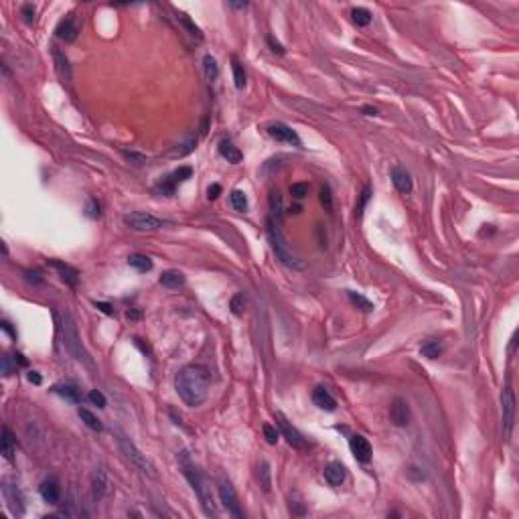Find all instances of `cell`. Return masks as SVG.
Returning a JSON list of instances; mask_svg holds the SVG:
<instances>
[{
    "instance_id": "29",
    "label": "cell",
    "mask_w": 519,
    "mask_h": 519,
    "mask_svg": "<svg viewBox=\"0 0 519 519\" xmlns=\"http://www.w3.org/2000/svg\"><path fill=\"white\" fill-rule=\"evenodd\" d=\"M79 418H81V422L89 428V430H94V432H102V422L96 418V414H92L89 410H85V408H79Z\"/></svg>"
},
{
    "instance_id": "10",
    "label": "cell",
    "mask_w": 519,
    "mask_h": 519,
    "mask_svg": "<svg viewBox=\"0 0 519 519\" xmlns=\"http://www.w3.org/2000/svg\"><path fill=\"white\" fill-rule=\"evenodd\" d=\"M276 424H278V428H280V432H282V436L286 438V442H288L290 446H294V448H306V440L302 438V434L294 428V426H290V422L282 416V414H276Z\"/></svg>"
},
{
    "instance_id": "39",
    "label": "cell",
    "mask_w": 519,
    "mask_h": 519,
    "mask_svg": "<svg viewBox=\"0 0 519 519\" xmlns=\"http://www.w3.org/2000/svg\"><path fill=\"white\" fill-rule=\"evenodd\" d=\"M290 193H292L294 199H304L308 195V185L306 183H294L290 187Z\"/></svg>"
},
{
    "instance_id": "54",
    "label": "cell",
    "mask_w": 519,
    "mask_h": 519,
    "mask_svg": "<svg viewBox=\"0 0 519 519\" xmlns=\"http://www.w3.org/2000/svg\"><path fill=\"white\" fill-rule=\"evenodd\" d=\"M290 507H294V513H296V515H304V513H306V509H304V505H302V503H298V501H294V503H290Z\"/></svg>"
},
{
    "instance_id": "23",
    "label": "cell",
    "mask_w": 519,
    "mask_h": 519,
    "mask_svg": "<svg viewBox=\"0 0 519 519\" xmlns=\"http://www.w3.org/2000/svg\"><path fill=\"white\" fill-rule=\"evenodd\" d=\"M219 154H221L228 163H233V165L241 163V159H243L241 150H239L231 140H221V142H219Z\"/></svg>"
},
{
    "instance_id": "31",
    "label": "cell",
    "mask_w": 519,
    "mask_h": 519,
    "mask_svg": "<svg viewBox=\"0 0 519 519\" xmlns=\"http://www.w3.org/2000/svg\"><path fill=\"white\" fill-rule=\"evenodd\" d=\"M176 20H178V22H180V25H183V27H185V29H187V31H189L193 37H197V39H203V33H201V29H199V27H197V25H195L191 18H189V14H185V12H176Z\"/></svg>"
},
{
    "instance_id": "51",
    "label": "cell",
    "mask_w": 519,
    "mask_h": 519,
    "mask_svg": "<svg viewBox=\"0 0 519 519\" xmlns=\"http://www.w3.org/2000/svg\"><path fill=\"white\" fill-rule=\"evenodd\" d=\"M27 278H29L31 282H37V284H39V282H43V278H41V272H39V270H29V272H27Z\"/></svg>"
},
{
    "instance_id": "55",
    "label": "cell",
    "mask_w": 519,
    "mask_h": 519,
    "mask_svg": "<svg viewBox=\"0 0 519 519\" xmlns=\"http://www.w3.org/2000/svg\"><path fill=\"white\" fill-rule=\"evenodd\" d=\"M361 112H363L365 116H377V110H375V108H371V106H363V108H361Z\"/></svg>"
},
{
    "instance_id": "19",
    "label": "cell",
    "mask_w": 519,
    "mask_h": 519,
    "mask_svg": "<svg viewBox=\"0 0 519 519\" xmlns=\"http://www.w3.org/2000/svg\"><path fill=\"white\" fill-rule=\"evenodd\" d=\"M39 493H41V497H43L47 503H51V505H57L59 499H61V487H59V483L55 479L43 481L41 487H39Z\"/></svg>"
},
{
    "instance_id": "59",
    "label": "cell",
    "mask_w": 519,
    "mask_h": 519,
    "mask_svg": "<svg viewBox=\"0 0 519 519\" xmlns=\"http://www.w3.org/2000/svg\"><path fill=\"white\" fill-rule=\"evenodd\" d=\"M128 319H140V310H128Z\"/></svg>"
},
{
    "instance_id": "35",
    "label": "cell",
    "mask_w": 519,
    "mask_h": 519,
    "mask_svg": "<svg viewBox=\"0 0 519 519\" xmlns=\"http://www.w3.org/2000/svg\"><path fill=\"white\" fill-rule=\"evenodd\" d=\"M230 203L235 211H245V209H247V197H245V193H243V191H239V189L231 191Z\"/></svg>"
},
{
    "instance_id": "57",
    "label": "cell",
    "mask_w": 519,
    "mask_h": 519,
    "mask_svg": "<svg viewBox=\"0 0 519 519\" xmlns=\"http://www.w3.org/2000/svg\"><path fill=\"white\" fill-rule=\"evenodd\" d=\"M14 363H18V365H22V367H27V359L20 355V353H14Z\"/></svg>"
},
{
    "instance_id": "8",
    "label": "cell",
    "mask_w": 519,
    "mask_h": 519,
    "mask_svg": "<svg viewBox=\"0 0 519 519\" xmlns=\"http://www.w3.org/2000/svg\"><path fill=\"white\" fill-rule=\"evenodd\" d=\"M501 412H503V436L507 440L511 436L513 422H515V396H513V388L509 381L501 394Z\"/></svg>"
},
{
    "instance_id": "49",
    "label": "cell",
    "mask_w": 519,
    "mask_h": 519,
    "mask_svg": "<svg viewBox=\"0 0 519 519\" xmlns=\"http://www.w3.org/2000/svg\"><path fill=\"white\" fill-rule=\"evenodd\" d=\"M219 193H221V185L213 183V185L207 189V199H209V201H213V199H217V197H219Z\"/></svg>"
},
{
    "instance_id": "41",
    "label": "cell",
    "mask_w": 519,
    "mask_h": 519,
    "mask_svg": "<svg viewBox=\"0 0 519 519\" xmlns=\"http://www.w3.org/2000/svg\"><path fill=\"white\" fill-rule=\"evenodd\" d=\"M264 438L268 440V444H276L278 442V430H276V426H272V424H264Z\"/></svg>"
},
{
    "instance_id": "1",
    "label": "cell",
    "mask_w": 519,
    "mask_h": 519,
    "mask_svg": "<svg viewBox=\"0 0 519 519\" xmlns=\"http://www.w3.org/2000/svg\"><path fill=\"white\" fill-rule=\"evenodd\" d=\"M174 390L178 398L191 408H197L207 400L209 394V373L201 365H187L174 377Z\"/></svg>"
},
{
    "instance_id": "15",
    "label": "cell",
    "mask_w": 519,
    "mask_h": 519,
    "mask_svg": "<svg viewBox=\"0 0 519 519\" xmlns=\"http://www.w3.org/2000/svg\"><path fill=\"white\" fill-rule=\"evenodd\" d=\"M390 420L396 424V426H405L408 420H410V410H408V404H405L402 398H396L392 405H390Z\"/></svg>"
},
{
    "instance_id": "3",
    "label": "cell",
    "mask_w": 519,
    "mask_h": 519,
    "mask_svg": "<svg viewBox=\"0 0 519 519\" xmlns=\"http://www.w3.org/2000/svg\"><path fill=\"white\" fill-rule=\"evenodd\" d=\"M61 329H63V345L65 349L77 359V361H81L85 367H89V369H94L96 365H94V359L89 357V353L83 349L81 345V339H79V333H77V327H75V323L71 321V317L69 314H65L63 317V325H61Z\"/></svg>"
},
{
    "instance_id": "60",
    "label": "cell",
    "mask_w": 519,
    "mask_h": 519,
    "mask_svg": "<svg viewBox=\"0 0 519 519\" xmlns=\"http://www.w3.org/2000/svg\"><path fill=\"white\" fill-rule=\"evenodd\" d=\"M169 414H171V416H173V418H174V424H178V426L183 424V422H180V416H176V414H174L173 410H169Z\"/></svg>"
},
{
    "instance_id": "21",
    "label": "cell",
    "mask_w": 519,
    "mask_h": 519,
    "mask_svg": "<svg viewBox=\"0 0 519 519\" xmlns=\"http://www.w3.org/2000/svg\"><path fill=\"white\" fill-rule=\"evenodd\" d=\"M53 392L59 394L61 398H65L71 404H81V390L75 383H57L53 388Z\"/></svg>"
},
{
    "instance_id": "44",
    "label": "cell",
    "mask_w": 519,
    "mask_h": 519,
    "mask_svg": "<svg viewBox=\"0 0 519 519\" xmlns=\"http://www.w3.org/2000/svg\"><path fill=\"white\" fill-rule=\"evenodd\" d=\"M100 203L96 201V199H89L87 201V217H92V219H98L100 217Z\"/></svg>"
},
{
    "instance_id": "42",
    "label": "cell",
    "mask_w": 519,
    "mask_h": 519,
    "mask_svg": "<svg viewBox=\"0 0 519 519\" xmlns=\"http://www.w3.org/2000/svg\"><path fill=\"white\" fill-rule=\"evenodd\" d=\"M369 195H371V189L365 187L363 193H361V199H359V203H357V207H355V213H357V215L363 213V209H365V205H367V201H369Z\"/></svg>"
},
{
    "instance_id": "26",
    "label": "cell",
    "mask_w": 519,
    "mask_h": 519,
    "mask_svg": "<svg viewBox=\"0 0 519 519\" xmlns=\"http://www.w3.org/2000/svg\"><path fill=\"white\" fill-rule=\"evenodd\" d=\"M14 453H16V438L8 428H2V455H4V459L10 461L14 457Z\"/></svg>"
},
{
    "instance_id": "34",
    "label": "cell",
    "mask_w": 519,
    "mask_h": 519,
    "mask_svg": "<svg viewBox=\"0 0 519 519\" xmlns=\"http://www.w3.org/2000/svg\"><path fill=\"white\" fill-rule=\"evenodd\" d=\"M231 67H233L235 87H237V89H243V87H245V71H243V65L237 61V57H231Z\"/></svg>"
},
{
    "instance_id": "11",
    "label": "cell",
    "mask_w": 519,
    "mask_h": 519,
    "mask_svg": "<svg viewBox=\"0 0 519 519\" xmlns=\"http://www.w3.org/2000/svg\"><path fill=\"white\" fill-rule=\"evenodd\" d=\"M55 35H57L59 39L67 41V43H73L77 39V35H79V22H77V18L73 14H67L65 18H61L57 29H55Z\"/></svg>"
},
{
    "instance_id": "33",
    "label": "cell",
    "mask_w": 519,
    "mask_h": 519,
    "mask_svg": "<svg viewBox=\"0 0 519 519\" xmlns=\"http://www.w3.org/2000/svg\"><path fill=\"white\" fill-rule=\"evenodd\" d=\"M203 69H205V77H207L209 81H215V79H217V75H219V65H217L215 57L205 55V59H203Z\"/></svg>"
},
{
    "instance_id": "27",
    "label": "cell",
    "mask_w": 519,
    "mask_h": 519,
    "mask_svg": "<svg viewBox=\"0 0 519 519\" xmlns=\"http://www.w3.org/2000/svg\"><path fill=\"white\" fill-rule=\"evenodd\" d=\"M258 481H260V487L266 493L272 489V470H270V464L266 461H262L260 466H258Z\"/></svg>"
},
{
    "instance_id": "14",
    "label": "cell",
    "mask_w": 519,
    "mask_h": 519,
    "mask_svg": "<svg viewBox=\"0 0 519 519\" xmlns=\"http://www.w3.org/2000/svg\"><path fill=\"white\" fill-rule=\"evenodd\" d=\"M312 402H314V405H319L321 410H325V412H335V410H337V400H335V398L329 394V390L323 388V386L314 388V392H312Z\"/></svg>"
},
{
    "instance_id": "45",
    "label": "cell",
    "mask_w": 519,
    "mask_h": 519,
    "mask_svg": "<svg viewBox=\"0 0 519 519\" xmlns=\"http://www.w3.org/2000/svg\"><path fill=\"white\" fill-rule=\"evenodd\" d=\"M231 310H233V314H241L243 312V296L241 294H235L231 298Z\"/></svg>"
},
{
    "instance_id": "2",
    "label": "cell",
    "mask_w": 519,
    "mask_h": 519,
    "mask_svg": "<svg viewBox=\"0 0 519 519\" xmlns=\"http://www.w3.org/2000/svg\"><path fill=\"white\" fill-rule=\"evenodd\" d=\"M178 466L183 468L185 479L189 481V485L193 487L195 495L199 497V503H201L205 515H215V513H217V507H215V501H213V495H211V487H209L207 479L203 477V472H201L199 466L193 462L191 455H189L187 450H180V455H178Z\"/></svg>"
},
{
    "instance_id": "47",
    "label": "cell",
    "mask_w": 519,
    "mask_h": 519,
    "mask_svg": "<svg viewBox=\"0 0 519 519\" xmlns=\"http://www.w3.org/2000/svg\"><path fill=\"white\" fill-rule=\"evenodd\" d=\"M14 371H16V365H10V357L4 355V357H2V373H4V375H10V373H14Z\"/></svg>"
},
{
    "instance_id": "37",
    "label": "cell",
    "mask_w": 519,
    "mask_h": 519,
    "mask_svg": "<svg viewBox=\"0 0 519 519\" xmlns=\"http://www.w3.org/2000/svg\"><path fill=\"white\" fill-rule=\"evenodd\" d=\"M420 353H422L424 357H428V359H436V357H440V355H442V347L438 345L436 341H428V343H424V345H422Z\"/></svg>"
},
{
    "instance_id": "58",
    "label": "cell",
    "mask_w": 519,
    "mask_h": 519,
    "mask_svg": "<svg viewBox=\"0 0 519 519\" xmlns=\"http://www.w3.org/2000/svg\"><path fill=\"white\" fill-rule=\"evenodd\" d=\"M231 8H245L247 6V2H230Z\"/></svg>"
},
{
    "instance_id": "40",
    "label": "cell",
    "mask_w": 519,
    "mask_h": 519,
    "mask_svg": "<svg viewBox=\"0 0 519 519\" xmlns=\"http://www.w3.org/2000/svg\"><path fill=\"white\" fill-rule=\"evenodd\" d=\"M321 203H323V207H325L327 211L333 209V195H331V187H329V185H325V187L321 189Z\"/></svg>"
},
{
    "instance_id": "56",
    "label": "cell",
    "mask_w": 519,
    "mask_h": 519,
    "mask_svg": "<svg viewBox=\"0 0 519 519\" xmlns=\"http://www.w3.org/2000/svg\"><path fill=\"white\" fill-rule=\"evenodd\" d=\"M2 329H4V331L10 335V337H16V333L10 329V323H8V321H2Z\"/></svg>"
},
{
    "instance_id": "43",
    "label": "cell",
    "mask_w": 519,
    "mask_h": 519,
    "mask_svg": "<svg viewBox=\"0 0 519 519\" xmlns=\"http://www.w3.org/2000/svg\"><path fill=\"white\" fill-rule=\"evenodd\" d=\"M89 402L94 405H98V408H106V398H104V394L98 392V390H92V392H89Z\"/></svg>"
},
{
    "instance_id": "17",
    "label": "cell",
    "mask_w": 519,
    "mask_h": 519,
    "mask_svg": "<svg viewBox=\"0 0 519 519\" xmlns=\"http://www.w3.org/2000/svg\"><path fill=\"white\" fill-rule=\"evenodd\" d=\"M92 489H94V499H102L108 491V472L104 466H98L92 475Z\"/></svg>"
},
{
    "instance_id": "7",
    "label": "cell",
    "mask_w": 519,
    "mask_h": 519,
    "mask_svg": "<svg viewBox=\"0 0 519 519\" xmlns=\"http://www.w3.org/2000/svg\"><path fill=\"white\" fill-rule=\"evenodd\" d=\"M217 491H219V499H221L223 507L230 511L233 517H235V519H243V517H245V513H243V509H241V505H239L237 493H235V489L231 487L230 479H225V477H219V479H217Z\"/></svg>"
},
{
    "instance_id": "22",
    "label": "cell",
    "mask_w": 519,
    "mask_h": 519,
    "mask_svg": "<svg viewBox=\"0 0 519 519\" xmlns=\"http://www.w3.org/2000/svg\"><path fill=\"white\" fill-rule=\"evenodd\" d=\"M325 479L333 485V487H337V485H341L343 481H345V466L341 464V462H329L327 466H325Z\"/></svg>"
},
{
    "instance_id": "53",
    "label": "cell",
    "mask_w": 519,
    "mask_h": 519,
    "mask_svg": "<svg viewBox=\"0 0 519 519\" xmlns=\"http://www.w3.org/2000/svg\"><path fill=\"white\" fill-rule=\"evenodd\" d=\"M29 381H31V383H35V386H41V381H43V379H41V375H39L37 371H29Z\"/></svg>"
},
{
    "instance_id": "24",
    "label": "cell",
    "mask_w": 519,
    "mask_h": 519,
    "mask_svg": "<svg viewBox=\"0 0 519 519\" xmlns=\"http://www.w3.org/2000/svg\"><path fill=\"white\" fill-rule=\"evenodd\" d=\"M161 284L165 286V288H180L183 284H185V274L183 272H178V270H167V272H163L161 274Z\"/></svg>"
},
{
    "instance_id": "16",
    "label": "cell",
    "mask_w": 519,
    "mask_h": 519,
    "mask_svg": "<svg viewBox=\"0 0 519 519\" xmlns=\"http://www.w3.org/2000/svg\"><path fill=\"white\" fill-rule=\"evenodd\" d=\"M392 183H394L396 191L402 193V195H408L412 191V176L404 167H394L392 169Z\"/></svg>"
},
{
    "instance_id": "38",
    "label": "cell",
    "mask_w": 519,
    "mask_h": 519,
    "mask_svg": "<svg viewBox=\"0 0 519 519\" xmlns=\"http://www.w3.org/2000/svg\"><path fill=\"white\" fill-rule=\"evenodd\" d=\"M191 174H193V169H191V167H178L176 171L171 173V178L178 185V183H185L187 178H191Z\"/></svg>"
},
{
    "instance_id": "50",
    "label": "cell",
    "mask_w": 519,
    "mask_h": 519,
    "mask_svg": "<svg viewBox=\"0 0 519 519\" xmlns=\"http://www.w3.org/2000/svg\"><path fill=\"white\" fill-rule=\"evenodd\" d=\"M124 154H126L130 161H134L136 165H142V163H146V159H144L142 154H138V152H124Z\"/></svg>"
},
{
    "instance_id": "46",
    "label": "cell",
    "mask_w": 519,
    "mask_h": 519,
    "mask_svg": "<svg viewBox=\"0 0 519 519\" xmlns=\"http://www.w3.org/2000/svg\"><path fill=\"white\" fill-rule=\"evenodd\" d=\"M20 12H22V16H25L27 22H33V20H35V6H33V4H25Z\"/></svg>"
},
{
    "instance_id": "13",
    "label": "cell",
    "mask_w": 519,
    "mask_h": 519,
    "mask_svg": "<svg viewBox=\"0 0 519 519\" xmlns=\"http://www.w3.org/2000/svg\"><path fill=\"white\" fill-rule=\"evenodd\" d=\"M2 493L8 501V507L14 515H22L25 507H22V497H20V491L16 489V485H10L8 481H4V487H2Z\"/></svg>"
},
{
    "instance_id": "36",
    "label": "cell",
    "mask_w": 519,
    "mask_h": 519,
    "mask_svg": "<svg viewBox=\"0 0 519 519\" xmlns=\"http://www.w3.org/2000/svg\"><path fill=\"white\" fill-rule=\"evenodd\" d=\"M270 209H272V213L276 215V219L280 221V219H282V211H284V203H282L280 191H272V193H270Z\"/></svg>"
},
{
    "instance_id": "25",
    "label": "cell",
    "mask_w": 519,
    "mask_h": 519,
    "mask_svg": "<svg viewBox=\"0 0 519 519\" xmlns=\"http://www.w3.org/2000/svg\"><path fill=\"white\" fill-rule=\"evenodd\" d=\"M128 266H132L138 272H150L152 270V260L144 254H130L128 256Z\"/></svg>"
},
{
    "instance_id": "20",
    "label": "cell",
    "mask_w": 519,
    "mask_h": 519,
    "mask_svg": "<svg viewBox=\"0 0 519 519\" xmlns=\"http://www.w3.org/2000/svg\"><path fill=\"white\" fill-rule=\"evenodd\" d=\"M51 53H53V61H55V69H57V75L61 79H71V67H69V61L65 57V53L59 49L57 45L51 47Z\"/></svg>"
},
{
    "instance_id": "48",
    "label": "cell",
    "mask_w": 519,
    "mask_h": 519,
    "mask_svg": "<svg viewBox=\"0 0 519 519\" xmlns=\"http://www.w3.org/2000/svg\"><path fill=\"white\" fill-rule=\"evenodd\" d=\"M266 41H268V45H270L272 53H278V55H284V53H286V51H284V47H282L278 41H274V37H268Z\"/></svg>"
},
{
    "instance_id": "30",
    "label": "cell",
    "mask_w": 519,
    "mask_h": 519,
    "mask_svg": "<svg viewBox=\"0 0 519 519\" xmlns=\"http://www.w3.org/2000/svg\"><path fill=\"white\" fill-rule=\"evenodd\" d=\"M174 189H176V183L171 178V174H167L165 178H161V180L154 185V191H156L159 195H167V197H173Z\"/></svg>"
},
{
    "instance_id": "5",
    "label": "cell",
    "mask_w": 519,
    "mask_h": 519,
    "mask_svg": "<svg viewBox=\"0 0 519 519\" xmlns=\"http://www.w3.org/2000/svg\"><path fill=\"white\" fill-rule=\"evenodd\" d=\"M116 436H118V446H120V450L124 453V457L128 459V461L132 462L136 468H140L142 472H146L148 477H156V468H154V464L146 459V455H142L138 448H136V444L122 432V430H116Z\"/></svg>"
},
{
    "instance_id": "12",
    "label": "cell",
    "mask_w": 519,
    "mask_h": 519,
    "mask_svg": "<svg viewBox=\"0 0 519 519\" xmlns=\"http://www.w3.org/2000/svg\"><path fill=\"white\" fill-rule=\"evenodd\" d=\"M349 446H351L353 457H355L359 462H369L371 461V444H369V440H367L365 436H361V434L351 436Z\"/></svg>"
},
{
    "instance_id": "28",
    "label": "cell",
    "mask_w": 519,
    "mask_h": 519,
    "mask_svg": "<svg viewBox=\"0 0 519 519\" xmlns=\"http://www.w3.org/2000/svg\"><path fill=\"white\" fill-rule=\"evenodd\" d=\"M371 12L367 10V8H363V6H357V8H353L351 10V20H353V25H357V27H367L369 22H371Z\"/></svg>"
},
{
    "instance_id": "32",
    "label": "cell",
    "mask_w": 519,
    "mask_h": 519,
    "mask_svg": "<svg viewBox=\"0 0 519 519\" xmlns=\"http://www.w3.org/2000/svg\"><path fill=\"white\" fill-rule=\"evenodd\" d=\"M347 296H349V300H351L359 310H363V312H371V310H373V302L367 300L363 294H359V292H349Z\"/></svg>"
},
{
    "instance_id": "52",
    "label": "cell",
    "mask_w": 519,
    "mask_h": 519,
    "mask_svg": "<svg viewBox=\"0 0 519 519\" xmlns=\"http://www.w3.org/2000/svg\"><path fill=\"white\" fill-rule=\"evenodd\" d=\"M96 308H100V310L106 312V314H114V308H112L110 304H106V302H96Z\"/></svg>"
},
{
    "instance_id": "18",
    "label": "cell",
    "mask_w": 519,
    "mask_h": 519,
    "mask_svg": "<svg viewBox=\"0 0 519 519\" xmlns=\"http://www.w3.org/2000/svg\"><path fill=\"white\" fill-rule=\"evenodd\" d=\"M49 264L57 270L59 276H61V280H63L65 284H69V286H77V282H79V272H77L73 266L63 264V262H59V260H51Z\"/></svg>"
},
{
    "instance_id": "6",
    "label": "cell",
    "mask_w": 519,
    "mask_h": 519,
    "mask_svg": "<svg viewBox=\"0 0 519 519\" xmlns=\"http://www.w3.org/2000/svg\"><path fill=\"white\" fill-rule=\"evenodd\" d=\"M124 223H126V228H130L132 231H156V230H163V228L167 225L165 219L154 217V215L144 213V211L126 213V215H124Z\"/></svg>"
},
{
    "instance_id": "9",
    "label": "cell",
    "mask_w": 519,
    "mask_h": 519,
    "mask_svg": "<svg viewBox=\"0 0 519 519\" xmlns=\"http://www.w3.org/2000/svg\"><path fill=\"white\" fill-rule=\"evenodd\" d=\"M266 130H268V134H270L274 140H278V142L292 144V146H302L300 136L290 128L288 124H284V122H274V124H270Z\"/></svg>"
},
{
    "instance_id": "4",
    "label": "cell",
    "mask_w": 519,
    "mask_h": 519,
    "mask_svg": "<svg viewBox=\"0 0 519 519\" xmlns=\"http://www.w3.org/2000/svg\"><path fill=\"white\" fill-rule=\"evenodd\" d=\"M266 228H268V239H270V245H272V250L276 252V256L286 264L290 268H296V270H302L304 268V262H300L292 252L288 250V243H286V239H284V235H282V231L278 230V225L272 221V219H268V223H266Z\"/></svg>"
}]
</instances>
